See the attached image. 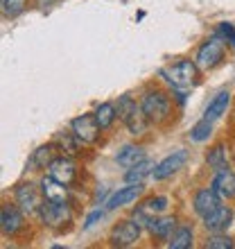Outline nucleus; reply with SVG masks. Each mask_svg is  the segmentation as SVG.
Returning <instances> with one entry per match:
<instances>
[{
    "label": "nucleus",
    "mask_w": 235,
    "mask_h": 249,
    "mask_svg": "<svg viewBox=\"0 0 235 249\" xmlns=\"http://www.w3.org/2000/svg\"><path fill=\"white\" fill-rule=\"evenodd\" d=\"M140 109L150 124H163L172 118V98L163 89H150L140 98Z\"/></svg>",
    "instance_id": "obj_1"
},
{
    "label": "nucleus",
    "mask_w": 235,
    "mask_h": 249,
    "mask_svg": "<svg viewBox=\"0 0 235 249\" xmlns=\"http://www.w3.org/2000/svg\"><path fill=\"white\" fill-rule=\"evenodd\" d=\"M199 72H201V68L197 66L195 59H179L172 66H168L165 71H161V77L170 84V89L188 91V89L199 84Z\"/></svg>",
    "instance_id": "obj_2"
},
{
    "label": "nucleus",
    "mask_w": 235,
    "mask_h": 249,
    "mask_svg": "<svg viewBox=\"0 0 235 249\" xmlns=\"http://www.w3.org/2000/svg\"><path fill=\"white\" fill-rule=\"evenodd\" d=\"M224 54H226V41H224L219 34H215V36L206 39L201 46L197 48L195 61L203 72H208V71H213V68H217V66L222 64Z\"/></svg>",
    "instance_id": "obj_3"
},
{
    "label": "nucleus",
    "mask_w": 235,
    "mask_h": 249,
    "mask_svg": "<svg viewBox=\"0 0 235 249\" xmlns=\"http://www.w3.org/2000/svg\"><path fill=\"white\" fill-rule=\"evenodd\" d=\"M39 220L46 224L48 229L61 231L64 227L72 222V209L68 202H43L39 211Z\"/></svg>",
    "instance_id": "obj_4"
},
{
    "label": "nucleus",
    "mask_w": 235,
    "mask_h": 249,
    "mask_svg": "<svg viewBox=\"0 0 235 249\" xmlns=\"http://www.w3.org/2000/svg\"><path fill=\"white\" fill-rule=\"evenodd\" d=\"M14 202L18 204V209L23 211L25 215H39L41 204L46 202V199H43L41 186L32 184V181H20V184L14 188Z\"/></svg>",
    "instance_id": "obj_5"
},
{
    "label": "nucleus",
    "mask_w": 235,
    "mask_h": 249,
    "mask_svg": "<svg viewBox=\"0 0 235 249\" xmlns=\"http://www.w3.org/2000/svg\"><path fill=\"white\" fill-rule=\"evenodd\" d=\"M70 129L72 134L79 138L82 145H95L100 141V134H102V127H100L95 113H82L77 118L70 120Z\"/></svg>",
    "instance_id": "obj_6"
},
{
    "label": "nucleus",
    "mask_w": 235,
    "mask_h": 249,
    "mask_svg": "<svg viewBox=\"0 0 235 249\" xmlns=\"http://www.w3.org/2000/svg\"><path fill=\"white\" fill-rule=\"evenodd\" d=\"M140 227H138L136 220H120L111 227V233H109V243L113 247H131V245H136L140 240Z\"/></svg>",
    "instance_id": "obj_7"
},
{
    "label": "nucleus",
    "mask_w": 235,
    "mask_h": 249,
    "mask_svg": "<svg viewBox=\"0 0 235 249\" xmlns=\"http://www.w3.org/2000/svg\"><path fill=\"white\" fill-rule=\"evenodd\" d=\"M188 159H190V152L188 150H176V152H172L170 157H165L163 161H158V163H156V168H154V172H151L154 181H163V179L176 175V172L181 170V168H185Z\"/></svg>",
    "instance_id": "obj_8"
},
{
    "label": "nucleus",
    "mask_w": 235,
    "mask_h": 249,
    "mask_svg": "<svg viewBox=\"0 0 235 249\" xmlns=\"http://www.w3.org/2000/svg\"><path fill=\"white\" fill-rule=\"evenodd\" d=\"M25 227V213L18 209V204H2L0 209V229L5 236H18Z\"/></svg>",
    "instance_id": "obj_9"
},
{
    "label": "nucleus",
    "mask_w": 235,
    "mask_h": 249,
    "mask_svg": "<svg viewBox=\"0 0 235 249\" xmlns=\"http://www.w3.org/2000/svg\"><path fill=\"white\" fill-rule=\"evenodd\" d=\"M143 193H145L143 184H127V186H122V188H118L116 193L106 199V211H116V209H122V206H129V204H136Z\"/></svg>",
    "instance_id": "obj_10"
},
{
    "label": "nucleus",
    "mask_w": 235,
    "mask_h": 249,
    "mask_svg": "<svg viewBox=\"0 0 235 249\" xmlns=\"http://www.w3.org/2000/svg\"><path fill=\"white\" fill-rule=\"evenodd\" d=\"M201 224H203V229L210 231V233H224V231L233 224V209L226 206V204H222V206H217L213 213L201 217Z\"/></svg>",
    "instance_id": "obj_11"
},
{
    "label": "nucleus",
    "mask_w": 235,
    "mask_h": 249,
    "mask_svg": "<svg viewBox=\"0 0 235 249\" xmlns=\"http://www.w3.org/2000/svg\"><path fill=\"white\" fill-rule=\"evenodd\" d=\"M48 172L66 186H72L75 184V179H77V165H75L72 157H66V154H59L52 163H50Z\"/></svg>",
    "instance_id": "obj_12"
},
{
    "label": "nucleus",
    "mask_w": 235,
    "mask_h": 249,
    "mask_svg": "<svg viewBox=\"0 0 235 249\" xmlns=\"http://www.w3.org/2000/svg\"><path fill=\"white\" fill-rule=\"evenodd\" d=\"M217 206H222V197L217 195L210 186L208 188H199L195 195H192V209H195V213L199 217H206L208 213H213Z\"/></svg>",
    "instance_id": "obj_13"
},
{
    "label": "nucleus",
    "mask_w": 235,
    "mask_h": 249,
    "mask_svg": "<svg viewBox=\"0 0 235 249\" xmlns=\"http://www.w3.org/2000/svg\"><path fill=\"white\" fill-rule=\"evenodd\" d=\"M57 152L59 150L54 143L39 145V147L30 154V159H27V170H46V168H50V163L59 157Z\"/></svg>",
    "instance_id": "obj_14"
},
{
    "label": "nucleus",
    "mask_w": 235,
    "mask_h": 249,
    "mask_svg": "<svg viewBox=\"0 0 235 249\" xmlns=\"http://www.w3.org/2000/svg\"><path fill=\"white\" fill-rule=\"evenodd\" d=\"M39 186H41V193H43V199H48V202H68V188L70 186L61 184L50 172L41 177Z\"/></svg>",
    "instance_id": "obj_15"
},
{
    "label": "nucleus",
    "mask_w": 235,
    "mask_h": 249,
    "mask_svg": "<svg viewBox=\"0 0 235 249\" xmlns=\"http://www.w3.org/2000/svg\"><path fill=\"white\" fill-rule=\"evenodd\" d=\"M210 188L215 190L222 199H233L235 197V172L231 170H219L215 172V177L210 181Z\"/></svg>",
    "instance_id": "obj_16"
},
{
    "label": "nucleus",
    "mask_w": 235,
    "mask_h": 249,
    "mask_svg": "<svg viewBox=\"0 0 235 249\" xmlns=\"http://www.w3.org/2000/svg\"><path fill=\"white\" fill-rule=\"evenodd\" d=\"M122 124L127 127V131H129L134 138L138 136H145L147 134V127H150V120H147V116L143 113V109H140V102H138L134 109H131L129 113H127V118L122 120Z\"/></svg>",
    "instance_id": "obj_17"
},
{
    "label": "nucleus",
    "mask_w": 235,
    "mask_h": 249,
    "mask_svg": "<svg viewBox=\"0 0 235 249\" xmlns=\"http://www.w3.org/2000/svg\"><path fill=\"white\" fill-rule=\"evenodd\" d=\"M174 229H176V217L174 215H154L150 220V224H147L150 236L158 238V240H168Z\"/></svg>",
    "instance_id": "obj_18"
},
{
    "label": "nucleus",
    "mask_w": 235,
    "mask_h": 249,
    "mask_svg": "<svg viewBox=\"0 0 235 249\" xmlns=\"http://www.w3.org/2000/svg\"><path fill=\"white\" fill-rule=\"evenodd\" d=\"M52 143L57 145V150H59V154H66V157H77L79 154V138L72 134V129H61V131H57L52 136Z\"/></svg>",
    "instance_id": "obj_19"
},
{
    "label": "nucleus",
    "mask_w": 235,
    "mask_h": 249,
    "mask_svg": "<svg viewBox=\"0 0 235 249\" xmlns=\"http://www.w3.org/2000/svg\"><path fill=\"white\" fill-rule=\"evenodd\" d=\"M143 159H147L143 147L136 143H129V145H122V150L116 154V163L120 165V168H124V170H129V168H134L136 163H140Z\"/></svg>",
    "instance_id": "obj_20"
},
{
    "label": "nucleus",
    "mask_w": 235,
    "mask_h": 249,
    "mask_svg": "<svg viewBox=\"0 0 235 249\" xmlns=\"http://www.w3.org/2000/svg\"><path fill=\"white\" fill-rule=\"evenodd\" d=\"M206 163L213 172H219V170H229L231 168V161H229V147L224 143H217L213 145L206 154Z\"/></svg>",
    "instance_id": "obj_21"
},
{
    "label": "nucleus",
    "mask_w": 235,
    "mask_h": 249,
    "mask_svg": "<svg viewBox=\"0 0 235 249\" xmlns=\"http://www.w3.org/2000/svg\"><path fill=\"white\" fill-rule=\"evenodd\" d=\"M231 105V93L229 91H219L215 95V98L208 102V107H206V111H203V118H208V120H219L226 113V109H229Z\"/></svg>",
    "instance_id": "obj_22"
},
{
    "label": "nucleus",
    "mask_w": 235,
    "mask_h": 249,
    "mask_svg": "<svg viewBox=\"0 0 235 249\" xmlns=\"http://www.w3.org/2000/svg\"><path fill=\"white\" fill-rule=\"evenodd\" d=\"M154 168H156V163H154V161L143 159L140 163H136L134 168H129V170L124 172V181H127V184H143L147 177H151Z\"/></svg>",
    "instance_id": "obj_23"
},
{
    "label": "nucleus",
    "mask_w": 235,
    "mask_h": 249,
    "mask_svg": "<svg viewBox=\"0 0 235 249\" xmlns=\"http://www.w3.org/2000/svg\"><path fill=\"white\" fill-rule=\"evenodd\" d=\"M165 245L170 249H190L195 245V233H192L190 227H176Z\"/></svg>",
    "instance_id": "obj_24"
},
{
    "label": "nucleus",
    "mask_w": 235,
    "mask_h": 249,
    "mask_svg": "<svg viewBox=\"0 0 235 249\" xmlns=\"http://www.w3.org/2000/svg\"><path fill=\"white\" fill-rule=\"evenodd\" d=\"M95 118H98V123H100V127L102 129H111L113 127V123H116V118H118V107L113 105V102H102V105H98L95 107Z\"/></svg>",
    "instance_id": "obj_25"
},
{
    "label": "nucleus",
    "mask_w": 235,
    "mask_h": 249,
    "mask_svg": "<svg viewBox=\"0 0 235 249\" xmlns=\"http://www.w3.org/2000/svg\"><path fill=\"white\" fill-rule=\"evenodd\" d=\"M213 120H208V118H203V120H199V123L190 129V141L192 143H203V141H208L210 136H213Z\"/></svg>",
    "instance_id": "obj_26"
},
{
    "label": "nucleus",
    "mask_w": 235,
    "mask_h": 249,
    "mask_svg": "<svg viewBox=\"0 0 235 249\" xmlns=\"http://www.w3.org/2000/svg\"><path fill=\"white\" fill-rule=\"evenodd\" d=\"M140 206H143L150 215H161V213H165V211H168L170 199H168L165 195H154V197H150V199L140 202Z\"/></svg>",
    "instance_id": "obj_27"
},
{
    "label": "nucleus",
    "mask_w": 235,
    "mask_h": 249,
    "mask_svg": "<svg viewBox=\"0 0 235 249\" xmlns=\"http://www.w3.org/2000/svg\"><path fill=\"white\" fill-rule=\"evenodd\" d=\"M235 243L233 238L226 236V231L224 233H210L208 240H206V249H233Z\"/></svg>",
    "instance_id": "obj_28"
},
{
    "label": "nucleus",
    "mask_w": 235,
    "mask_h": 249,
    "mask_svg": "<svg viewBox=\"0 0 235 249\" xmlns=\"http://www.w3.org/2000/svg\"><path fill=\"white\" fill-rule=\"evenodd\" d=\"M27 7V0H0V9H2V16L7 18H14L18 16L23 9Z\"/></svg>",
    "instance_id": "obj_29"
},
{
    "label": "nucleus",
    "mask_w": 235,
    "mask_h": 249,
    "mask_svg": "<svg viewBox=\"0 0 235 249\" xmlns=\"http://www.w3.org/2000/svg\"><path fill=\"white\" fill-rule=\"evenodd\" d=\"M136 105H138V102L131 98V95H122V98L118 100V105H116V107H118V120L122 123V120L127 118V113H129Z\"/></svg>",
    "instance_id": "obj_30"
},
{
    "label": "nucleus",
    "mask_w": 235,
    "mask_h": 249,
    "mask_svg": "<svg viewBox=\"0 0 235 249\" xmlns=\"http://www.w3.org/2000/svg\"><path fill=\"white\" fill-rule=\"evenodd\" d=\"M217 34H219L231 48H235V27H233V23H219Z\"/></svg>",
    "instance_id": "obj_31"
},
{
    "label": "nucleus",
    "mask_w": 235,
    "mask_h": 249,
    "mask_svg": "<svg viewBox=\"0 0 235 249\" xmlns=\"http://www.w3.org/2000/svg\"><path fill=\"white\" fill-rule=\"evenodd\" d=\"M102 215H104L102 209H95L93 213H88V217H86V222H84V229H91L93 224H98V220H102Z\"/></svg>",
    "instance_id": "obj_32"
}]
</instances>
